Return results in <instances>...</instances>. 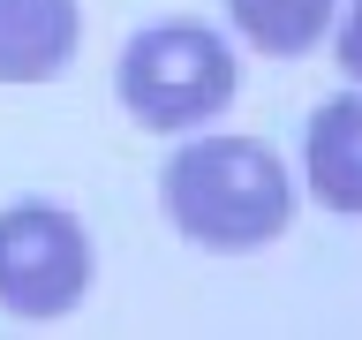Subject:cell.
Returning a JSON list of instances; mask_svg holds the SVG:
<instances>
[{
  "label": "cell",
  "instance_id": "1",
  "mask_svg": "<svg viewBox=\"0 0 362 340\" xmlns=\"http://www.w3.org/2000/svg\"><path fill=\"white\" fill-rule=\"evenodd\" d=\"M158 197H166V220L189 234L197 249H219V257H242V249H264L279 227L294 220V181L287 166L249 144V136H204V144H181L158 174Z\"/></svg>",
  "mask_w": 362,
  "mask_h": 340
},
{
  "label": "cell",
  "instance_id": "2",
  "mask_svg": "<svg viewBox=\"0 0 362 340\" xmlns=\"http://www.w3.org/2000/svg\"><path fill=\"white\" fill-rule=\"evenodd\" d=\"M113 84H121V106L151 136H189L211 113H226V98H234V53L204 23H151V30H136L121 45Z\"/></svg>",
  "mask_w": 362,
  "mask_h": 340
},
{
  "label": "cell",
  "instance_id": "3",
  "mask_svg": "<svg viewBox=\"0 0 362 340\" xmlns=\"http://www.w3.org/2000/svg\"><path fill=\"white\" fill-rule=\"evenodd\" d=\"M90 288V234L61 204H8L0 212V310L8 317H68Z\"/></svg>",
  "mask_w": 362,
  "mask_h": 340
},
{
  "label": "cell",
  "instance_id": "4",
  "mask_svg": "<svg viewBox=\"0 0 362 340\" xmlns=\"http://www.w3.org/2000/svg\"><path fill=\"white\" fill-rule=\"evenodd\" d=\"M76 38H83L76 0H0V84L61 76Z\"/></svg>",
  "mask_w": 362,
  "mask_h": 340
},
{
  "label": "cell",
  "instance_id": "5",
  "mask_svg": "<svg viewBox=\"0 0 362 340\" xmlns=\"http://www.w3.org/2000/svg\"><path fill=\"white\" fill-rule=\"evenodd\" d=\"M302 174H310L317 204L362 212V91H339V98H325V106L310 113Z\"/></svg>",
  "mask_w": 362,
  "mask_h": 340
},
{
  "label": "cell",
  "instance_id": "6",
  "mask_svg": "<svg viewBox=\"0 0 362 340\" xmlns=\"http://www.w3.org/2000/svg\"><path fill=\"white\" fill-rule=\"evenodd\" d=\"M234 23H242V38L272 61H294V53H310L325 38V23H332V0H226Z\"/></svg>",
  "mask_w": 362,
  "mask_h": 340
},
{
  "label": "cell",
  "instance_id": "7",
  "mask_svg": "<svg viewBox=\"0 0 362 340\" xmlns=\"http://www.w3.org/2000/svg\"><path fill=\"white\" fill-rule=\"evenodd\" d=\"M339 68L362 84V0L347 8V23H339Z\"/></svg>",
  "mask_w": 362,
  "mask_h": 340
}]
</instances>
